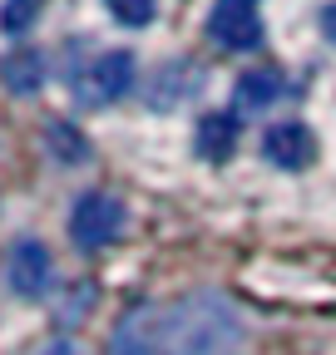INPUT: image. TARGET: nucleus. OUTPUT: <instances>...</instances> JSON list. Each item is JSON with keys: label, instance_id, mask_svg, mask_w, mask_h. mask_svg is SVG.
<instances>
[{"label": "nucleus", "instance_id": "obj_4", "mask_svg": "<svg viewBox=\"0 0 336 355\" xmlns=\"http://www.w3.org/2000/svg\"><path fill=\"white\" fill-rule=\"evenodd\" d=\"M208 35L223 50H258L262 44V15L258 0H218L213 15H208Z\"/></svg>", "mask_w": 336, "mask_h": 355}, {"label": "nucleus", "instance_id": "obj_6", "mask_svg": "<svg viewBox=\"0 0 336 355\" xmlns=\"http://www.w3.org/2000/svg\"><path fill=\"white\" fill-rule=\"evenodd\" d=\"M109 355H158V306H134L114 326Z\"/></svg>", "mask_w": 336, "mask_h": 355}, {"label": "nucleus", "instance_id": "obj_1", "mask_svg": "<svg viewBox=\"0 0 336 355\" xmlns=\"http://www.w3.org/2000/svg\"><path fill=\"white\" fill-rule=\"evenodd\" d=\"M242 340V316L223 291H193L158 306V355H233Z\"/></svg>", "mask_w": 336, "mask_h": 355}, {"label": "nucleus", "instance_id": "obj_7", "mask_svg": "<svg viewBox=\"0 0 336 355\" xmlns=\"http://www.w3.org/2000/svg\"><path fill=\"white\" fill-rule=\"evenodd\" d=\"M262 153H267V163L297 173V168H307L317 158V139H312V128H302V123H277V128H267Z\"/></svg>", "mask_w": 336, "mask_h": 355}, {"label": "nucleus", "instance_id": "obj_9", "mask_svg": "<svg viewBox=\"0 0 336 355\" xmlns=\"http://www.w3.org/2000/svg\"><path fill=\"white\" fill-rule=\"evenodd\" d=\"M237 119L233 114H223V109H213V114H203L198 119V153L208 158V163H223V158H233V148H237Z\"/></svg>", "mask_w": 336, "mask_h": 355}, {"label": "nucleus", "instance_id": "obj_14", "mask_svg": "<svg viewBox=\"0 0 336 355\" xmlns=\"http://www.w3.org/2000/svg\"><path fill=\"white\" fill-rule=\"evenodd\" d=\"M35 355H79L69 340H55V345H45V350H35Z\"/></svg>", "mask_w": 336, "mask_h": 355}, {"label": "nucleus", "instance_id": "obj_10", "mask_svg": "<svg viewBox=\"0 0 336 355\" xmlns=\"http://www.w3.org/2000/svg\"><path fill=\"white\" fill-rule=\"evenodd\" d=\"M0 79H6V89H15V94H35L40 84H45V55L35 50H15L0 60Z\"/></svg>", "mask_w": 336, "mask_h": 355}, {"label": "nucleus", "instance_id": "obj_15", "mask_svg": "<svg viewBox=\"0 0 336 355\" xmlns=\"http://www.w3.org/2000/svg\"><path fill=\"white\" fill-rule=\"evenodd\" d=\"M326 30H331V40H336V6L326 10Z\"/></svg>", "mask_w": 336, "mask_h": 355}, {"label": "nucleus", "instance_id": "obj_3", "mask_svg": "<svg viewBox=\"0 0 336 355\" xmlns=\"http://www.w3.org/2000/svg\"><path fill=\"white\" fill-rule=\"evenodd\" d=\"M124 222H129V212H124V202L114 193H84L69 212V237L84 252H99L124 232Z\"/></svg>", "mask_w": 336, "mask_h": 355}, {"label": "nucleus", "instance_id": "obj_13", "mask_svg": "<svg viewBox=\"0 0 336 355\" xmlns=\"http://www.w3.org/2000/svg\"><path fill=\"white\" fill-rule=\"evenodd\" d=\"M104 6H109V15L119 25H134V30L153 20V0H104Z\"/></svg>", "mask_w": 336, "mask_h": 355}, {"label": "nucleus", "instance_id": "obj_12", "mask_svg": "<svg viewBox=\"0 0 336 355\" xmlns=\"http://www.w3.org/2000/svg\"><path fill=\"white\" fill-rule=\"evenodd\" d=\"M45 139H50V153H55L60 163H84V158H90V144H84L69 123H55Z\"/></svg>", "mask_w": 336, "mask_h": 355}, {"label": "nucleus", "instance_id": "obj_11", "mask_svg": "<svg viewBox=\"0 0 336 355\" xmlns=\"http://www.w3.org/2000/svg\"><path fill=\"white\" fill-rule=\"evenodd\" d=\"M188 64H168L163 69V89H149V104L153 109H174L183 94H193V89H198V74H183Z\"/></svg>", "mask_w": 336, "mask_h": 355}, {"label": "nucleus", "instance_id": "obj_8", "mask_svg": "<svg viewBox=\"0 0 336 355\" xmlns=\"http://www.w3.org/2000/svg\"><path fill=\"white\" fill-rule=\"evenodd\" d=\"M282 94H287V79H282L277 69H247V74L233 84V99H237V109H247V114L272 109Z\"/></svg>", "mask_w": 336, "mask_h": 355}, {"label": "nucleus", "instance_id": "obj_5", "mask_svg": "<svg viewBox=\"0 0 336 355\" xmlns=\"http://www.w3.org/2000/svg\"><path fill=\"white\" fill-rule=\"evenodd\" d=\"M55 282V261L40 242H15L10 247V286L20 296H45Z\"/></svg>", "mask_w": 336, "mask_h": 355}, {"label": "nucleus", "instance_id": "obj_2", "mask_svg": "<svg viewBox=\"0 0 336 355\" xmlns=\"http://www.w3.org/2000/svg\"><path fill=\"white\" fill-rule=\"evenodd\" d=\"M129 89H134V55L129 50H109L74 74V99L84 109H104V104L124 99Z\"/></svg>", "mask_w": 336, "mask_h": 355}]
</instances>
